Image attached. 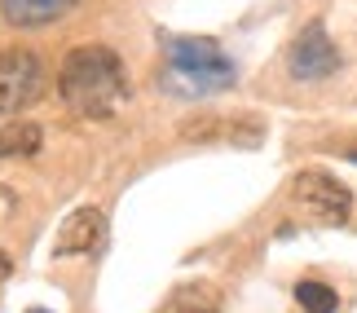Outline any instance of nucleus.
Masks as SVG:
<instances>
[{"label":"nucleus","instance_id":"f257e3e1","mask_svg":"<svg viewBox=\"0 0 357 313\" xmlns=\"http://www.w3.org/2000/svg\"><path fill=\"white\" fill-rule=\"evenodd\" d=\"M58 98L79 119H111L128 102V71L111 45H75L58 66Z\"/></svg>","mask_w":357,"mask_h":313},{"label":"nucleus","instance_id":"f03ea898","mask_svg":"<svg viewBox=\"0 0 357 313\" xmlns=\"http://www.w3.org/2000/svg\"><path fill=\"white\" fill-rule=\"evenodd\" d=\"M163 49H168L172 79L185 84L181 93H221L238 75L229 53L208 36H163Z\"/></svg>","mask_w":357,"mask_h":313},{"label":"nucleus","instance_id":"7ed1b4c3","mask_svg":"<svg viewBox=\"0 0 357 313\" xmlns=\"http://www.w3.org/2000/svg\"><path fill=\"white\" fill-rule=\"evenodd\" d=\"M291 203L309 216V221H318V225H344L349 212H353L349 185H340L335 176L322 172V168H305L296 176V181H291Z\"/></svg>","mask_w":357,"mask_h":313},{"label":"nucleus","instance_id":"20e7f679","mask_svg":"<svg viewBox=\"0 0 357 313\" xmlns=\"http://www.w3.org/2000/svg\"><path fill=\"white\" fill-rule=\"evenodd\" d=\"M45 93V66L31 49H0V115H18Z\"/></svg>","mask_w":357,"mask_h":313},{"label":"nucleus","instance_id":"39448f33","mask_svg":"<svg viewBox=\"0 0 357 313\" xmlns=\"http://www.w3.org/2000/svg\"><path fill=\"white\" fill-rule=\"evenodd\" d=\"M287 71L296 79H305V84H318V79L340 71V49L331 45V36H326L322 22H309L305 31L291 40V49H287Z\"/></svg>","mask_w":357,"mask_h":313},{"label":"nucleus","instance_id":"423d86ee","mask_svg":"<svg viewBox=\"0 0 357 313\" xmlns=\"http://www.w3.org/2000/svg\"><path fill=\"white\" fill-rule=\"evenodd\" d=\"M106 238V216L98 208H79L62 221V234L53 238V256H89L93 247H102Z\"/></svg>","mask_w":357,"mask_h":313},{"label":"nucleus","instance_id":"0eeeda50","mask_svg":"<svg viewBox=\"0 0 357 313\" xmlns=\"http://www.w3.org/2000/svg\"><path fill=\"white\" fill-rule=\"evenodd\" d=\"M75 0H0V13H5L9 26H45L58 22Z\"/></svg>","mask_w":357,"mask_h":313},{"label":"nucleus","instance_id":"6e6552de","mask_svg":"<svg viewBox=\"0 0 357 313\" xmlns=\"http://www.w3.org/2000/svg\"><path fill=\"white\" fill-rule=\"evenodd\" d=\"M45 142L40 124H5L0 128V159H31Z\"/></svg>","mask_w":357,"mask_h":313},{"label":"nucleus","instance_id":"1a4fd4ad","mask_svg":"<svg viewBox=\"0 0 357 313\" xmlns=\"http://www.w3.org/2000/svg\"><path fill=\"white\" fill-rule=\"evenodd\" d=\"M296 305L305 309V313H335L340 309V296H335V287H326V282L305 278V282H296Z\"/></svg>","mask_w":357,"mask_h":313},{"label":"nucleus","instance_id":"9d476101","mask_svg":"<svg viewBox=\"0 0 357 313\" xmlns=\"http://www.w3.org/2000/svg\"><path fill=\"white\" fill-rule=\"evenodd\" d=\"M9 274H13V265H9V256H5V252H0V282H5Z\"/></svg>","mask_w":357,"mask_h":313},{"label":"nucleus","instance_id":"9b49d317","mask_svg":"<svg viewBox=\"0 0 357 313\" xmlns=\"http://www.w3.org/2000/svg\"><path fill=\"white\" fill-rule=\"evenodd\" d=\"M26 313H49V309H26Z\"/></svg>","mask_w":357,"mask_h":313},{"label":"nucleus","instance_id":"f8f14e48","mask_svg":"<svg viewBox=\"0 0 357 313\" xmlns=\"http://www.w3.org/2000/svg\"><path fill=\"white\" fill-rule=\"evenodd\" d=\"M349 159H353V163H357V151H353V155H349Z\"/></svg>","mask_w":357,"mask_h":313}]
</instances>
